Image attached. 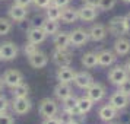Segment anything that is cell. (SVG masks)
<instances>
[{
	"instance_id": "1",
	"label": "cell",
	"mask_w": 130,
	"mask_h": 124,
	"mask_svg": "<svg viewBox=\"0 0 130 124\" xmlns=\"http://www.w3.org/2000/svg\"><path fill=\"white\" fill-rule=\"evenodd\" d=\"M129 24L126 16H116L108 22V32H111L112 35L121 37L126 32H129Z\"/></svg>"
},
{
	"instance_id": "2",
	"label": "cell",
	"mask_w": 130,
	"mask_h": 124,
	"mask_svg": "<svg viewBox=\"0 0 130 124\" xmlns=\"http://www.w3.org/2000/svg\"><path fill=\"white\" fill-rule=\"evenodd\" d=\"M19 48L18 45L12 41H6L3 44H0V59L5 61H12L18 57Z\"/></svg>"
},
{
	"instance_id": "3",
	"label": "cell",
	"mask_w": 130,
	"mask_h": 124,
	"mask_svg": "<svg viewBox=\"0 0 130 124\" xmlns=\"http://www.w3.org/2000/svg\"><path fill=\"white\" fill-rule=\"evenodd\" d=\"M59 112V105L54 99L50 98H44L40 102V114L44 118H50V117H56Z\"/></svg>"
},
{
	"instance_id": "4",
	"label": "cell",
	"mask_w": 130,
	"mask_h": 124,
	"mask_svg": "<svg viewBox=\"0 0 130 124\" xmlns=\"http://www.w3.org/2000/svg\"><path fill=\"white\" fill-rule=\"evenodd\" d=\"M86 96L94 102H100L105 96V86L100 82H92L86 88Z\"/></svg>"
},
{
	"instance_id": "5",
	"label": "cell",
	"mask_w": 130,
	"mask_h": 124,
	"mask_svg": "<svg viewBox=\"0 0 130 124\" xmlns=\"http://www.w3.org/2000/svg\"><path fill=\"white\" fill-rule=\"evenodd\" d=\"M127 77H129V73L124 69V66H116V67L110 69V72H108V80L116 86L123 83Z\"/></svg>"
},
{
	"instance_id": "6",
	"label": "cell",
	"mask_w": 130,
	"mask_h": 124,
	"mask_svg": "<svg viewBox=\"0 0 130 124\" xmlns=\"http://www.w3.org/2000/svg\"><path fill=\"white\" fill-rule=\"evenodd\" d=\"M3 83L9 86V88H15V86H18L19 83L24 82V76H22V73L19 70H15V69H10V70H6L5 72V75H3Z\"/></svg>"
},
{
	"instance_id": "7",
	"label": "cell",
	"mask_w": 130,
	"mask_h": 124,
	"mask_svg": "<svg viewBox=\"0 0 130 124\" xmlns=\"http://www.w3.org/2000/svg\"><path fill=\"white\" fill-rule=\"evenodd\" d=\"M69 38H70V45L73 47H82L85 45L89 40L88 31L82 29V28H77V29H73L72 32H69Z\"/></svg>"
},
{
	"instance_id": "8",
	"label": "cell",
	"mask_w": 130,
	"mask_h": 124,
	"mask_svg": "<svg viewBox=\"0 0 130 124\" xmlns=\"http://www.w3.org/2000/svg\"><path fill=\"white\" fill-rule=\"evenodd\" d=\"M129 102H130V96L124 95L123 92H120V91H116V92L110 96V105H111L112 108H116L117 111L124 110L126 107L129 105Z\"/></svg>"
},
{
	"instance_id": "9",
	"label": "cell",
	"mask_w": 130,
	"mask_h": 124,
	"mask_svg": "<svg viewBox=\"0 0 130 124\" xmlns=\"http://www.w3.org/2000/svg\"><path fill=\"white\" fill-rule=\"evenodd\" d=\"M51 59H53V61L59 66V67H63V66H70L72 60H73V59H72V54L67 51V48H63V50L56 48Z\"/></svg>"
},
{
	"instance_id": "10",
	"label": "cell",
	"mask_w": 130,
	"mask_h": 124,
	"mask_svg": "<svg viewBox=\"0 0 130 124\" xmlns=\"http://www.w3.org/2000/svg\"><path fill=\"white\" fill-rule=\"evenodd\" d=\"M31 107H32V104L28 99V96H25V98H13L12 110L18 115H25L26 112H29Z\"/></svg>"
},
{
	"instance_id": "11",
	"label": "cell",
	"mask_w": 130,
	"mask_h": 124,
	"mask_svg": "<svg viewBox=\"0 0 130 124\" xmlns=\"http://www.w3.org/2000/svg\"><path fill=\"white\" fill-rule=\"evenodd\" d=\"M77 16L83 22H92L98 16V10L96 6H89V5H83L80 9H77Z\"/></svg>"
},
{
	"instance_id": "12",
	"label": "cell",
	"mask_w": 130,
	"mask_h": 124,
	"mask_svg": "<svg viewBox=\"0 0 130 124\" xmlns=\"http://www.w3.org/2000/svg\"><path fill=\"white\" fill-rule=\"evenodd\" d=\"M26 38H28V41L29 42H34V44H41V42L45 41V38H47V34L44 32L41 26H32L28 32H26Z\"/></svg>"
},
{
	"instance_id": "13",
	"label": "cell",
	"mask_w": 130,
	"mask_h": 124,
	"mask_svg": "<svg viewBox=\"0 0 130 124\" xmlns=\"http://www.w3.org/2000/svg\"><path fill=\"white\" fill-rule=\"evenodd\" d=\"M28 61H29V64L34 67V69H42V67H45L48 63V57L45 54L42 53V51H35L34 54H31L28 56Z\"/></svg>"
},
{
	"instance_id": "14",
	"label": "cell",
	"mask_w": 130,
	"mask_h": 124,
	"mask_svg": "<svg viewBox=\"0 0 130 124\" xmlns=\"http://www.w3.org/2000/svg\"><path fill=\"white\" fill-rule=\"evenodd\" d=\"M88 35H89V40H92V41H95V42L102 41L107 37V28L102 24H95L89 28Z\"/></svg>"
},
{
	"instance_id": "15",
	"label": "cell",
	"mask_w": 130,
	"mask_h": 124,
	"mask_svg": "<svg viewBox=\"0 0 130 124\" xmlns=\"http://www.w3.org/2000/svg\"><path fill=\"white\" fill-rule=\"evenodd\" d=\"M26 15H28L26 7L15 5V3H13L12 6H10V9H9V18H10V21H13V22H22V21H25Z\"/></svg>"
},
{
	"instance_id": "16",
	"label": "cell",
	"mask_w": 130,
	"mask_h": 124,
	"mask_svg": "<svg viewBox=\"0 0 130 124\" xmlns=\"http://www.w3.org/2000/svg\"><path fill=\"white\" fill-rule=\"evenodd\" d=\"M73 82H75V85L77 88L86 89L91 83L94 82V79L91 76V73H88V72H76L75 77H73Z\"/></svg>"
},
{
	"instance_id": "17",
	"label": "cell",
	"mask_w": 130,
	"mask_h": 124,
	"mask_svg": "<svg viewBox=\"0 0 130 124\" xmlns=\"http://www.w3.org/2000/svg\"><path fill=\"white\" fill-rule=\"evenodd\" d=\"M75 73H76V72L73 70L70 66H63V67H60L59 70H57L56 77H57V80L61 82V83H70V82H73Z\"/></svg>"
},
{
	"instance_id": "18",
	"label": "cell",
	"mask_w": 130,
	"mask_h": 124,
	"mask_svg": "<svg viewBox=\"0 0 130 124\" xmlns=\"http://www.w3.org/2000/svg\"><path fill=\"white\" fill-rule=\"evenodd\" d=\"M96 56H98V64L105 66V67L114 64L116 60H117V54L110 51V50H102V51L98 53Z\"/></svg>"
},
{
	"instance_id": "19",
	"label": "cell",
	"mask_w": 130,
	"mask_h": 124,
	"mask_svg": "<svg viewBox=\"0 0 130 124\" xmlns=\"http://www.w3.org/2000/svg\"><path fill=\"white\" fill-rule=\"evenodd\" d=\"M114 53L117 56H127L130 53V41L123 37L117 38L114 42Z\"/></svg>"
},
{
	"instance_id": "20",
	"label": "cell",
	"mask_w": 130,
	"mask_h": 124,
	"mask_svg": "<svg viewBox=\"0 0 130 124\" xmlns=\"http://www.w3.org/2000/svg\"><path fill=\"white\" fill-rule=\"evenodd\" d=\"M53 44L56 45V48H60V50H63V48H67L69 45H70L69 32H64V31H61V32H57V34H54Z\"/></svg>"
},
{
	"instance_id": "21",
	"label": "cell",
	"mask_w": 130,
	"mask_h": 124,
	"mask_svg": "<svg viewBox=\"0 0 130 124\" xmlns=\"http://www.w3.org/2000/svg\"><path fill=\"white\" fill-rule=\"evenodd\" d=\"M60 19L63 21V24H75L79 16H77V9H73V7L66 6L61 9V16Z\"/></svg>"
},
{
	"instance_id": "22",
	"label": "cell",
	"mask_w": 130,
	"mask_h": 124,
	"mask_svg": "<svg viewBox=\"0 0 130 124\" xmlns=\"http://www.w3.org/2000/svg\"><path fill=\"white\" fill-rule=\"evenodd\" d=\"M98 115H100V118L102 120V121L108 123V121H111V120H114V118L117 117V110L112 108L110 104H107V105H102L100 108Z\"/></svg>"
},
{
	"instance_id": "23",
	"label": "cell",
	"mask_w": 130,
	"mask_h": 124,
	"mask_svg": "<svg viewBox=\"0 0 130 124\" xmlns=\"http://www.w3.org/2000/svg\"><path fill=\"white\" fill-rule=\"evenodd\" d=\"M92 107H94V101H91L85 95V96H80V98H77L76 101V110L79 114H86V112H89L91 110H92Z\"/></svg>"
},
{
	"instance_id": "24",
	"label": "cell",
	"mask_w": 130,
	"mask_h": 124,
	"mask_svg": "<svg viewBox=\"0 0 130 124\" xmlns=\"http://www.w3.org/2000/svg\"><path fill=\"white\" fill-rule=\"evenodd\" d=\"M54 95L59 98L60 101L66 99L67 96H70L72 95V88L69 83H61L59 82V85H56V88H54Z\"/></svg>"
},
{
	"instance_id": "25",
	"label": "cell",
	"mask_w": 130,
	"mask_h": 124,
	"mask_svg": "<svg viewBox=\"0 0 130 124\" xmlns=\"http://www.w3.org/2000/svg\"><path fill=\"white\" fill-rule=\"evenodd\" d=\"M80 63L86 69H92V67H95L98 64V56H96V53H92V51L85 53L82 56V59H80Z\"/></svg>"
},
{
	"instance_id": "26",
	"label": "cell",
	"mask_w": 130,
	"mask_h": 124,
	"mask_svg": "<svg viewBox=\"0 0 130 124\" xmlns=\"http://www.w3.org/2000/svg\"><path fill=\"white\" fill-rule=\"evenodd\" d=\"M41 28L44 29V32L47 34V35H54V34H57L59 32V21H50V19H44V22H42Z\"/></svg>"
},
{
	"instance_id": "27",
	"label": "cell",
	"mask_w": 130,
	"mask_h": 124,
	"mask_svg": "<svg viewBox=\"0 0 130 124\" xmlns=\"http://www.w3.org/2000/svg\"><path fill=\"white\" fill-rule=\"evenodd\" d=\"M60 16H61V9L54 5H50V6L45 7V19H50V21H60Z\"/></svg>"
},
{
	"instance_id": "28",
	"label": "cell",
	"mask_w": 130,
	"mask_h": 124,
	"mask_svg": "<svg viewBox=\"0 0 130 124\" xmlns=\"http://www.w3.org/2000/svg\"><path fill=\"white\" fill-rule=\"evenodd\" d=\"M29 94V86L28 83H19L18 86L13 88V98H25Z\"/></svg>"
},
{
	"instance_id": "29",
	"label": "cell",
	"mask_w": 130,
	"mask_h": 124,
	"mask_svg": "<svg viewBox=\"0 0 130 124\" xmlns=\"http://www.w3.org/2000/svg\"><path fill=\"white\" fill-rule=\"evenodd\" d=\"M10 31H12V22H10V19L0 18V37L7 35Z\"/></svg>"
},
{
	"instance_id": "30",
	"label": "cell",
	"mask_w": 130,
	"mask_h": 124,
	"mask_svg": "<svg viewBox=\"0 0 130 124\" xmlns=\"http://www.w3.org/2000/svg\"><path fill=\"white\" fill-rule=\"evenodd\" d=\"M116 2H117V0H98V5H96V7H98V9H101V10H105V12H108V10H111L112 7L116 6Z\"/></svg>"
},
{
	"instance_id": "31",
	"label": "cell",
	"mask_w": 130,
	"mask_h": 124,
	"mask_svg": "<svg viewBox=\"0 0 130 124\" xmlns=\"http://www.w3.org/2000/svg\"><path fill=\"white\" fill-rule=\"evenodd\" d=\"M118 91H120V92H123L124 95L130 96V77H127L123 83H120V85H118Z\"/></svg>"
},
{
	"instance_id": "32",
	"label": "cell",
	"mask_w": 130,
	"mask_h": 124,
	"mask_svg": "<svg viewBox=\"0 0 130 124\" xmlns=\"http://www.w3.org/2000/svg\"><path fill=\"white\" fill-rule=\"evenodd\" d=\"M24 51H25V54H26V57H28V56H31V54H34L35 51H38V47H37V44L28 41L26 44H25Z\"/></svg>"
},
{
	"instance_id": "33",
	"label": "cell",
	"mask_w": 130,
	"mask_h": 124,
	"mask_svg": "<svg viewBox=\"0 0 130 124\" xmlns=\"http://www.w3.org/2000/svg\"><path fill=\"white\" fill-rule=\"evenodd\" d=\"M0 124H15V120L7 112H0Z\"/></svg>"
},
{
	"instance_id": "34",
	"label": "cell",
	"mask_w": 130,
	"mask_h": 124,
	"mask_svg": "<svg viewBox=\"0 0 130 124\" xmlns=\"http://www.w3.org/2000/svg\"><path fill=\"white\" fill-rule=\"evenodd\" d=\"M9 108V101L5 95H0V112H6Z\"/></svg>"
},
{
	"instance_id": "35",
	"label": "cell",
	"mask_w": 130,
	"mask_h": 124,
	"mask_svg": "<svg viewBox=\"0 0 130 124\" xmlns=\"http://www.w3.org/2000/svg\"><path fill=\"white\" fill-rule=\"evenodd\" d=\"M32 3H34L38 9H45L47 6L51 5V0H32Z\"/></svg>"
},
{
	"instance_id": "36",
	"label": "cell",
	"mask_w": 130,
	"mask_h": 124,
	"mask_svg": "<svg viewBox=\"0 0 130 124\" xmlns=\"http://www.w3.org/2000/svg\"><path fill=\"white\" fill-rule=\"evenodd\" d=\"M69 3H70V0H51V5L60 7V9H63V7H66V6H69Z\"/></svg>"
},
{
	"instance_id": "37",
	"label": "cell",
	"mask_w": 130,
	"mask_h": 124,
	"mask_svg": "<svg viewBox=\"0 0 130 124\" xmlns=\"http://www.w3.org/2000/svg\"><path fill=\"white\" fill-rule=\"evenodd\" d=\"M42 124H61V121L57 117H50V118H45L42 121Z\"/></svg>"
},
{
	"instance_id": "38",
	"label": "cell",
	"mask_w": 130,
	"mask_h": 124,
	"mask_svg": "<svg viewBox=\"0 0 130 124\" xmlns=\"http://www.w3.org/2000/svg\"><path fill=\"white\" fill-rule=\"evenodd\" d=\"M32 3V0H15V5H19V6L28 7Z\"/></svg>"
},
{
	"instance_id": "39",
	"label": "cell",
	"mask_w": 130,
	"mask_h": 124,
	"mask_svg": "<svg viewBox=\"0 0 130 124\" xmlns=\"http://www.w3.org/2000/svg\"><path fill=\"white\" fill-rule=\"evenodd\" d=\"M85 5H89V6H96L98 5V0H83Z\"/></svg>"
},
{
	"instance_id": "40",
	"label": "cell",
	"mask_w": 130,
	"mask_h": 124,
	"mask_svg": "<svg viewBox=\"0 0 130 124\" xmlns=\"http://www.w3.org/2000/svg\"><path fill=\"white\" fill-rule=\"evenodd\" d=\"M124 69H126V70H127V73L130 75V59H127L126 64H124Z\"/></svg>"
},
{
	"instance_id": "41",
	"label": "cell",
	"mask_w": 130,
	"mask_h": 124,
	"mask_svg": "<svg viewBox=\"0 0 130 124\" xmlns=\"http://www.w3.org/2000/svg\"><path fill=\"white\" fill-rule=\"evenodd\" d=\"M3 86H5V83H3V79H2V77H0V91H2V89H3Z\"/></svg>"
},
{
	"instance_id": "42",
	"label": "cell",
	"mask_w": 130,
	"mask_h": 124,
	"mask_svg": "<svg viewBox=\"0 0 130 124\" xmlns=\"http://www.w3.org/2000/svg\"><path fill=\"white\" fill-rule=\"evenodd\" d=\"M126 19H127V24H129V29H130V13L126 16Z\"/></svg>"
},
{
	"instance_id": "43",
	"label": "cell",
	"mask_w": 130,
	"mask_h": 124,
	"mask_svg": "<svg viewBox=\"0 0 130 124\" xmlns=\"http://www.w3.org/2000/svg\"><path fill=\"white\" fill-rule=\"evenodd\" d=\"M124 3H130V0H123Z\"/></svg>"
},
{
	"instance_id": "44",
	"label": "cell",
	"mask_w": 130,
	"mask_h": 124,
	"mask_svg": "<svg viewBox=\"0 0 130 124\" xmlns=\"http://www.w3.org/2000/svg\"><path fill=\"white\" fill-rule=\"evenodd\" d=\"M108 124H116V123H110V121H108Z\"/></svg>"
},
{
	"instance_id": "45",
	"label": "cell",
	"mask_w": 130,
	"mask_h": 124,
	"mask_svg": "<svg viewBox=\"0 0 130 124\" xmlns=\"http://www.w3.org/2000/svg\"><path fill=\"white\" fill-rule=\"evenodd\" d=\"M0 60H2V59H0Z\"/></svg>"
}]
</instances>
